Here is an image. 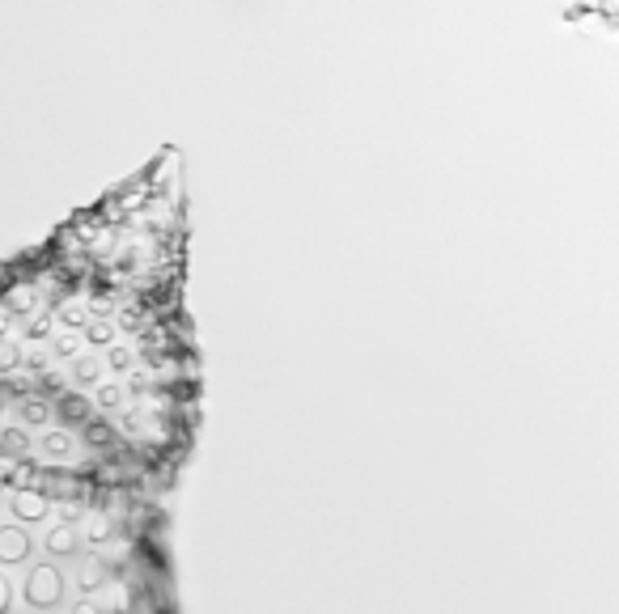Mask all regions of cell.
<instances>
[{
    "mask_svg": "<svg viewBox=\"0 0 619 614\" xmlns=\"http://www.w3.org/2000/svg\"><path fill=\"white\" fill-rule=\"evenodd\" d=\"M577 5H581V13H590V17H598V22H607V26L619 30V0H577Z\"/></svg>",
    "mask_w": 619,
    "mask_h": 614,
    "instance_id": "cell-4",
    "label": "cell"
},
{
    "mask_svg": "<svg viewBox=\"0 0 619 614\" xmlns=\"http://www.w3.org/2000/svg\"><path fill=\"white\" fill-rule=\"evenodd\" d=\"M26 547H30L26 530L17 526V521H9V526L0 530V559H5V564H17V559L26 555Z\"/></svg>",
    "mask_w": 619,
    "mask_h": 614,
    "instance_id": "cell-3",
    "label": "cell"
},
{
    "mask_svg": "<svg viewBox=\"0 0 619 614\" xmlns=\"http://www.w3.org/2000/svg\"><path fill=\"white\" fill-rule=\"evenodd\" d=\"M26 598L34 610H47V606H60L64 598V581H60V572L56 568H34L30 572V581H26Z\"/></svg>",
    "mask_w": 619,
    "mask_h": 614,
    "instance_id": "cell-2",
    "label": "cell"
},
{
    "mask_svg": "<svg viewBox=\"0 0 619 614\" xmlns=\"http://www.w3.org/2000/svg\"><path fill=\"white\" fill-rule=\"evenodd\" d=\"M183 161L149 166L5 263L0 479L47 500H162L204 415Z\"/></svg>",
    "mask_w": 619,
    "mask_h": 614,
    "instance_id": "cell-1",
    "label": "cell"
}]
</instances>
